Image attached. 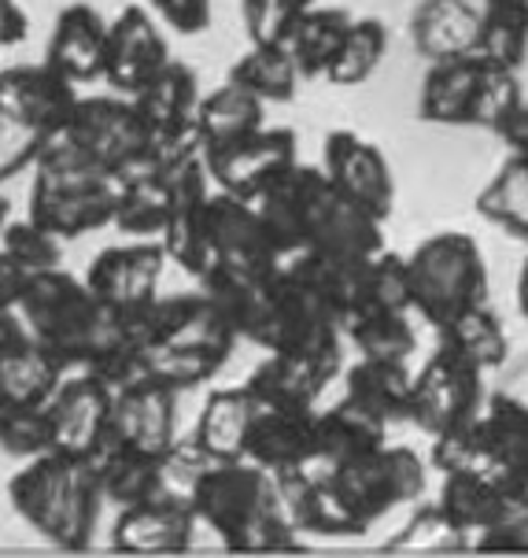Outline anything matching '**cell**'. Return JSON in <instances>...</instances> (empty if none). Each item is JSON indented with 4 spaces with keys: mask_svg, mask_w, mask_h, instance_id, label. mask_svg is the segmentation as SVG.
<instances>
[{
    "mask_svg": "<svg viewBox=\"0 0 528 558\" xmlns=\"http://www.w3.org/2000/svg\"><path fill=\"white\" fill-rule=\"evenodd\" d=\"M256 211L267 222L281 255L296 248L333 252V255H377L384 233L373 215L352 204L329 182L322 167L292 163L256 196Z\"/></svg>",
    "mask_w": 528,
    "mask_h": 558,
    "instance_id": "obj_1",
    "label": "cell"
},
{
    "mask_svg": "<svg viewBox=\"0 0 528 558\" xmlns=\"http://www.w3.org/2000/svg\"><path fill=\"white\" fill-rule=\"evenodd\" d=\"M193 514L222 541L225 551H292V525L273 474L248 459H219L193 496Z\"/></svg>",
    "mask_w": 528,
    "mask_h": 558,
    "instance_id": "obj_2",
    "label": "cell"
},
{
    "mask_svg": "<svg viewBox=\"0 0 528 558\" xmlns=\"http://www.w3.org/2000/svg\"><path fill=\"white\" fill-rule=\"evenodd\" d=\"M8 499L37 536L63 551H86L103 507L93 462L60 451L26 459V466L8 485Z\"/></svg>",
    "mask_w": 528,
    "mask_h": 558,
    "instance_id": "obj_3",
    "label": "cell"
},
{
    "mask_svg": "<svg viewBox=\"0 0 528 558\" xmlns=\"http://www.w3.org/2000/svg\"><path fill=\"white\" fill-rule=\"evenodd\" d=\"M15 315L23 318L45 352H52L67 371L93 363L103 348L122 333L115 311H108L93 296V289L74 274L49 267L26 274L23 292L15 300Z\"/></svg>",
    "mask_w": 528,
    "mask_h": 558,
    "instance_id": "obj_4",
    "label": "cell"
},
{
    "mask_svg": "<svg viewBox=\"0 0 528 558\" xmlns=\"http://www.w3.org/2000/svg\"><path fill=\"white\" fill-rule=\"evenodd\" d=\"M403 259H407L410 311H418L432 329L447 326L466 307L488 304L484 252L469 233H432Z\"/></svg>",
    "mask_w": 528,
    "mask_h": 558,
    "instance_id": "obj_5",
    "label": "cell"
},
{
    "mask_svg": "<svg viewBox=\"0 0 528 558\" xmlns=\"http://www.w3.org/2000/svg\"><path fill=\"white\" fill-rule=\"evenodd\" d=\"M315 470V466H307ZM315 474L326 477L333 499L341 504L347 514V522L355 525V533L363 536L373 522H381L389 510L414 504V499L426 496L429 488V474L426 462L418 459V451L410 448H395V444L384 440L381 448L366 451V456H355L341 462L336 470H315Z\"/></svg>",
    "mask_w": 528,
    "mask_h": 558,
    "instance_id": "obj_6",
    "label": "cell"
},
{
    "mask_svg": "<svg viewBox=\"0 0 528 558\" xmlns=\"http://www.w3.org/2000/svg\"><path fill=\"white\" fill-rule=\"evenodd\" d=\"M244 340L259 344L262 352L322 355L341 348V318L278 263L262 281L256 322Z\"/></svg>",
    "mask_w": 528,
    "mask_h": 558,
    "instance_id": "obj_7",
    "label": "cell"
},
{
    "mask_svg": "<svg viewBox=\"0 0 528 558\" xmlns=\"http://www.w3.org/2000/svg\"><path fill=\"white\" fill-rule=\"evenodd\" d=\"M52 137L111 178L145 159L156 141L148 122L140 119L137 104L126 97H78L71 119Z\"/></svg>",
    "mask_w": 528,
    "mask_h": 558,
    "instance_id": "obj_8",
    "label": "cell"
},
{
    "mask_svg": "<svg viewBox=\"0 0 528 558\" xmlns=\"http://www.w3.org/2000/svg\"><path fill=\"white\" fill-rule=\"evenodd\" d=\"M480 407H484V371H477L474 363L440 344L429 355V363L414 374L407 422L429 437H440V433H451L477 418Z\"/></svg>",
    "mask_w": 528,
    "mask_h": 558,
    "instance_id": "obj_9",
    "label": "cell"
},
{
    "mask_svg": "<svg viewBox=\"0 0 528 558\" xmlns=\"http://www.w3.org/2000/svg\"><path fill=\"white\" fill-rule=\"evenodd\" d=\"M278 263L281 252L270 238L267 222L259 219L256 204L230 193H211L204 219V270L222 267L241 274H270Z\"/></svg>",
    "mask_w": 528,
    "mask_h": 558,
    "instance_id": "obj_10",
    "label": "cell"
},
{
    "mask_svg": "<svg viewBox=\"0 0 528 558\" xmlns=\"http://www.w3.org/2000/svg\"><path fill=\"white\" fill-rule=\"evenodd\" d=\"M207 178L219 193L256 201L273 178L296 163V134L288 126H259L256 134L237 137L219 148H200Z\"/></svg>",
    "mask_w": 528,
    "mask_h": 558,
    "instance_id": "obj_11",
    "label": "cell"
},
{
    "mask_svg": "<svg viewBox=\"0 0 528 558\" xmlns=\"http://www.w3.org/2000/svg\"><path fill=\"white\" fill-rule=\"evenodd\" d=\"M177 440V392L152 377L122 385L111 392L108 433L100 448L140 451V456H163Z\"/></svg>",
    "mask_w": 528,
    "mask_h": 558,
    "instance_id": "obj_12",
    "label": "cell"
},
{
    "mask_svg": "<svg viewBox=\"0 0 528 558\" xmlns=\"http://www.w3.org/2000/svg\"><path fill=\"white\" fill-rule=\"evenodd\" d=\"M163 267H167L163 241L140 238L134 244H111V248H103L97 259L89 263L82 281H86L93 289V296L108 311L130 315V311H140L159 296Z\"/></svg>",
    "mask_w": 528,
    "mask_h": 558,
    "instance_id": "obj_13",
    "label": "cell"
},
{
    "mask_svg": "<svg viewBox=\"0 0 528 558\" xmlns=\"http://www.w3.org/2000/svg\"><path fill=\"white\" fill-rule=\"evenodd\" d=\"M163 178H167V193H171V207H167V226H163L167 259L196 278L204 270V219H207V201H211V178H207L200 148L174 159Z\"/></svg>",
    "mask_w": 528,
    "mask_h": 558,
    "instance_id": "obj_14",
    "label": "cell"
},
{
    "mask_svg": "<svg viewBox=\"0 0 528 558\" xmlns=\"http://www.w3.org/2000/svg\"><path fill=\"white\" fill-rule=\"evenodd\" d=\"M322 170L352 204L373 215L377 222H389L395 207V182L392 167L373 141L352 134V130H333L322 145Z\"/></svg>",
    "mask_w": 528,
    "mask_h": 558,
    "instance_id": "obj_15",
    "label": "cell"
},
{
    "mask_svg": "<svg viewBox=\"0 0 528 558\" xmlns=\"http://www.w3.org/2000/svg\"><path fill=\"white\" fill-rule=\"evenodd\" d=\"M480 477L506 492H528V403L511 392L488 396L474 418Z\"/></svg>",
    "mask_w": 528,
    "mask_h": 558,
    "instance_id": "obj_16",
    "label": "cell"
},
{
    "mask_svg": "<svg viewBox=\"0 0 528 558\" xmlns=\"http://www.w3.org/2000/svg\"><path fill=\"white\" fill-rule=\"evenodd\" d=\"M45 411H49V451L93 459L103 444V433H108L111 389L82 371L74 377H63L52 400L45 403Z\"/></svg>",
    "mask_w": 528,
    "mask_h": 558,
    "instance_id": "obj_17",
    "label": "cell"
},
{
    "mask_svg": "<svg viewBox=\"0 0 528 558\" xmlns=\"http://www.w3.org/2000/svg\"><path fill=\"white\" fill-rule=\"evenodd\" d=\"M336 374H341V348L322 355L267 352V359L248 374L244 389L251 392V400L259 407H296V411H310Z\"/></svg>",
    "mask_w": 528,
    "mask_h": 558,
    "instance_id": "obj_18",
    "label": "cell"
},
{
    "mask_svg": "<svg viewBox=\"0 0 528 558\" xmlns=\"http://www.w3.org/2000/svg\"><path fill=\"white\" fill-rule=\"evenodd\" d=\"M171 60L167 41L145 8L130 4L108 23V56H103V82L119 97H134L152 74Z\"/></svg>",
    "mask_w": 528,
    "mask_h": 558,
    "instance_id": "obj_19",
    "label": "cell"
},
{
    "mask_svg": "<svg viewBox=\"0 0 528 558\" xmlns=\"http://www.w3.org/2000/svg\"><path fill=\"white\" fill-rule=\"evenodd\" d=\"M78 93L67 74H60L49 60L45 63H19L0 71V108L26 119L45 134H60L71 119Z\"/></svg>",
    "mask_w": 528,
    "mask_h": 558,
    "instance_id": "obj_20",
    "label": "cell"
},
{
    "mask_svg": "<svg viewBox=\"0 0 528 558\" xmlns=\"http://www.w3.org/2000/svg\"><path fill=\"white\" fill-rule=\"evenodd\" d=\"M244 459L262 466L267 474L299 470L315 459V407H256Z\"/></svg>",
    "mask_w": 528,
    "mask_h": 558,
    "instance_id": "obj_21",
    "label": "cell"
},
{
    "mask_svg": "<svg viewBox=\"0 0 528 558\" xmlns=\"http://www.w3.org/2000/svg\"><path fill=\"white\" fill-rule=\"evenodd\" d=\"M193 507L167 504V499H145V504L134 507H119L111 544L126 555H174L193 544Z\"/></svg>",
    "mask_w": 528,
    "mask_h": 558,
    "instance_id": "obj_22",
    "label": "cell"
},
{
    "mask_svg": "<svg viewBox=\"0 0 528 558\" xmlns=\"http://www.w3.org/2000/svg\"><path fill=\"white\" fill-rule=\"evenodd\" d=\"M484 8L480 0H421L410 12V45L421 60H455L474 56Z\"/></svg>",
    "mask_w": 528,
    "mask_h": 558,
    "instance_id": "obj_23",
    "label": "cell"
},
{
    "mask_svg": "<svg viewBox=\"0 0 528 558\" xmlns=\"http://www.w3.org/2000/svg\"><path fill=\"white\" fill-rule=\"evenodd\" d=\"M130 100L137 104L140 119L148 122L156 141L196 134L193 119H196V104H200V82H196V71L188 63L167 60Z\"/></svg>",
    "mask_w": 528,
    "mask_h": 558,
    "instance_id": "obj_24",
    "label": "cell"
},
{
    "mask_svg": "<svg viewBox=\"0 0 528 558\" xmlns=\"http://www.w3.org/2000/svg\"><path fill=\"white\" fill-rule=\"evenodd\" d=\"M103 56H108V19L93 4L63 8L56 15L45 60L78 85V82L103 78Z\"/></svg>",
    "mask_w": 528,
    "mask_h": 558,
    "instance_id": "obj_25",
    "label": "cell"
},
{
    "mask_svg": "<svg viewBox=\"0 0 528 558\" xmlns=\"http://www.w3.org/2000/svg\"><path fill=\"white\" fill-rule=\"evenodd\" d=\"M384 437H389V425L344 396L329 411H315V459L307 466L329 474L341 462L381 448Z\"/></svg>",
    "mask_w": 528,
    "mask_h": 558,
    "instance_id": "obj_26",
    "label": "cell"
},
{
    "mask_svg": "<svg viewBox=\"0 0 528 558\" xmlns=\"http://www.w3.org/2000/svg\"><path fill=\"white\" fill-rule=\"evenodd\" d=\"M525 499H528V492H506L477 474H443L437 507L462 533V541H474L477 533L503 522V518L521 507Z\"/></svg>",
    "mask_w": 528,
    "mask_h": 558,
    "instance_id": "obj_27",
    "label": "cell"
},
{
    "mask_svg": "<svg viewBox=\"0 0 528 558\" xmlns=\"http://www.w3.org/2000/svg\"><path fill=\"white\" fill-rule=\"evenodd\" d=\"M344 396L377 414L384 425L407 422L410 414V392H414V374L407 359H373L358 355V363L344 374Z\"/></svg>",
    "mask_w": 528,
    "mask_h": 558,
    "instance_id": "obj_28",
    "label": "cell"
},
{
    "mask_svg": "<svg viewBox=\"0 0 528 558\" xmlns=\"http://www.w3.org/2000/svg\"><path fill=\"white\" fill-rule=\"evenodd\" d=\"M63 377H67V366L52 352H45L34 337H23L0 352V403L45 407Z\"/></svg>",
    "mask_w": 528,
    "mask_h": 558,
    "instance_id": "obj_29",
    "label": "cell"
},
{
    "mask_svg": "<svg viewBox=\"0 0 528 558\" xmlns=\"http://www.w3.org/2000/svg\"><path fill=\"white\" fill-rule=\"evenodd\" d=\"M480 71H484V63L477 56L429 63L418 97V116L426 122H437V126H469V108H474Z\"/></svg>",
    "mask_w": 528,
    "mask_h": 558,
    "instance_id": "obj_30",
    "label": "cell"
},
{
    "mask_svg": "<svg viewBox=\"0 0 528 558\" xmlns=\"http://www.w3.org/2000/svg\"><path fill=\"white\" fill-rule=\"evenodd\" d=\"M256 400L244 389H214L207 396L200 422H196L193 440L200 444L211 459H244L251 418H256Z\"/></svg>",
    "mask_w": 528,
    "mask_h": 558,
    "instance_id": "obj_31",
    "label": "cell"
},
{
    "mask_svg": "<svg viewBox=\"0 0 528 558\" xmlns=\"http://www.w3.org/2000/svg\"><path fill=\"white\" fill-rule=\"evenodd\" d=\"M262 111H267V104L256 93L225 82L222 89H214L211 97H200V104H196V141H200V148H219L237 137L256 134L262 126Z\"/></svg>",
    "mask_w": 528,
    "mask_h": 558,
    "instance_id": "obj_32",
    "label": "cell"
},
{
    "mask_svg": "<svg viewBox=\"0 0 528 558\" xmlns=\"http://www.w3.org/2000/svg\"><path fill=\"white\" fill-rule=\"evenodd\" d=\"M352 23V15L341 12V8H304L296 15L288 31L285 49L296 63L299 78H326L329 63H333L336 49H341V37Z\"/></svg>",
    "mask_w": 528,
    "mask_h": 558,
    "instance_id": "obj_33",
    "label": "cell"
},
{
    "mask_svg": "<svg viewBox=\"0 0 528 558\" xmlns=\"http://www.w3.org/2000/svg\"><path fill=\"white\" fill-rule=\"evenodd\" d=\"M440 344L451 348L455 355H462L466 363H474L477 371H499L511 355V337H506L503 322L488 304L466 307L462 315H455L447 326L437 329Z\"/></svg>",
    "mask_w": 528,
    "mask_h": 558,
    "instance_id": "obj_34",
    "label": "cell"
},
{
    "mask_svg": "<svg viewBox=\"0 0 528 558\" xmlns=\"http://www.w3.org/2000/svg\"><path fill=\"white\" fill-rule=\"evenodd\" d=\"M230 82L256 93L262 104H288L299 93V71L285 45H251L230 68Z\"/></svg>",
    "mask_w": 528,
    "mask_h": 558,
    "instance_id": "obj_35",
    "label": "cell"
},
{
    "mask_svg": "<svg viewBox=\"0 0 528 558\" xmlns=\"http://www.w3.org/2000/svg\"><path fill=\"white\" fill-rule=\"evenodd\" d=\"M477 215L528 244V159L511 156L499 167V174L480 189Z\"/></svg>",
    "mask_w": 528,
    "mask_h": 558,
    "instance_id": "obj_36",
    "label": "cell"
},
{
    "mask_svg": "<svg viewBox=\"0 0 528 558\" xmlns=\"http://www.w3.org/2000/svg\"><path fill=\"white\" fill-rule=\"evenodd\" d=\"M156 459L159 456H140V451H122V448H97L93 456V470H97L103 504L134 507L156 496Z\"/></svg>",
    "mask_w": 528,
    "mask_h": 558,
    "instance_id": "obj_37",
    "label": "cell"
},
{
    "mask_svg": "<svg viewBox=\"0 0 528 558\" xmlns=\"http://www.w3.org/2000/svg\"><path fill=\"white\" fill-rule=\"evenodd\" d=\"M230 352L200 344H177V348H145V377L167 385L174 392H188L196 385L211 381L225 366Z\"/></svg>",
    "mask_w": 528,
    "mask_h": 558,
    "instance_id": "obj_38",
    "label": "cell"
},
{
    "mask_svg": "<svg viewBox=\"0 0 528 558\" xmlns=\"http://www.w3.org/2000/svg\"><path fill=\"white\" fill-rule=\"evenodd\" d=\"M384 52H389V26L381 19H352L341 37L333 63H329L326 78L333 85H358L381 68Z\"/></svg>",
    "mask_w": 528,
    "mask_h": 558,
    "instance_id": "obj_39",
    "label": "cell"
},
{
    "mask_svg": "<svg viewBox=\"0 0 528 558\" xmlns=\"http://www.w3.org/2000/svg\"><path fill=\"white\" fill-rule=\"evenodd\" d=\"M341 329L358 348V355L373 359H410L414 344H418L410 311H358Z\"/></svg>",
    "mask_w": 528,
    "mask_h": 558,
    "instance_id": "obj_40",
    "label": "cell"
},
{
    "mask_svg": "<svg viewBox=\"0 0 528 558\" xmlns=\"http://www.w3.org/2000/svg\"><path fill=\"white\" fill-rule=\"evenodd\" d=\"M219 459H211L196 440H174L163 456L156 459V496L167 504H182L193 507V496L200 488V481L207 470Z\"/></svg>",
    "mask_w": 528,
    "mask_h": 558,
    "instance_id": "obj_41",
    "label": "cell"
},
{
    "mask_svg": "<svg viewBox=\"0 0 528 558\" xmlns=\"http://www.w3.org/2000/svg\"><path fill=\"white\" fill-rule=\"evenodd\" d=\"M525 52H528V23H521L511 12H499V8H484V23H480V37L474 49L477 60L484 68L517 71L525 63Z\"/></svg>",
    "mask_w": 528,
    "mask_h": 558,
    "instance_id": "obj_42",
    "label": "cell"
},
{
    "mask_svg": "<svg viewBox=\"0 0 528 558\" xmlns=\"http://www.w3.org/2000/svg\"><path fill=\"white\" fill-rule=\"evenodd\" d=\"M0 248L12 255L26 274L60 267V255H63L60 238L45 230V226H37L30 215L19 222H4V230H0Z\"/></svg>",
    "mask_w": 528,
    "mask_h": 558,
    "instance_id": "obj_43",
    "label": "cell"
},
{
    "mask_svg": "<svg viewBox=\"0 0 528 558\" xmlns=\"http://www.w3.org/2000/svg\"><path fill=\"white\" fill-rule=\"evenodd\" d=\"M0 448L15 459L45 456L49 451V411L0 403Z\"/></svg>",
    "mask_w": 528,
    "mask_h": 558,
    "instance_id": "obj_44",
    "label": "cell"
},
{
    "mask_svg": "<svg viewBox=\"0 0 528 558\" xmlns=\"http://www.w3.org/2000/svg\"><path fill=\"white\" fill-rule=\"evenodd\" d=\"M49 141L52 134H45V130L30 126L26 119L0 108V182L23 174L26 167H34Z\"/></svg>",
    "mask_w": 528,
    "mask_h": 558,
    "instance_id": "obj_45",
    "label": "cell"
},
{
    "mask_svg": "<svg viewBox=\"0 0 528 558\" xmlns=\"http://www.w3.org/2000/svg\"><path fill=\"white\" fill-rule=\"evenodd\" d=\"M517 100H525L521 85H517V71L484 68L480 71L477 93H474V108H469V126L495 130V122L503 119Z\"/></svg>",
    "mask_w": 528,
    "mask_h": 558,
    "instance_id": "obj_46",
    "label": "cell"
},
{
    "mask_svg": "<svg viewBox=\"0 0 528 558\" xmlns=\"http://www.w3.org/2000/svg\"><path fill=\"white\" fill-rule=\"evenodd\" d=\"M299 12L304 8L296 0H241V15L251 45H285Z\"/></svg>",
    "mask_w": 528,
    "mask_h": 558,
    "instance_id": "obj_47",
    "label": "cell"
},
{
    "mask_svg": "<svg viewBox=\"0 0 528 558\" xmlns=\"http://www.w3.org/2000/svg\"><path fill=\"white\" fill-rule=\"evenodd\" d=\"M462 544H466L462 533L440 514L437 504L421 507L407 522V529L395 541H389V547H418V551H447V547H462Z\"/></svg>",
    "mask_w": 528,
    "mask_h": 558,
    "instance_id": "obj_48",
    "label": "cell"
},
{
    "mask_svg": "<svg viewBox=\"0 0 528 558\" xmlns=\"http://www.w3.org/2000/svg\"><path fill=\"white\" fill-rule=\"evenodd\" d=\"M148 4L177 34H200L211 23V0H148Z\"/></svg>",
    "mask_w": 528,
    "mask_h": 558,
    "instance_id": "obj_49",
    "label": "cell"
},
{
    "mask_svg": "<svg viewBox=\"0 0 528 558\" xmlns=\"http://www.w3.org/2000/svg\"><path fill=\"white\" fill-rule=\"evenodd\" d=\"M492 134L511 148V156L528 159V100H517L514 108L495 122Z\"/></svg>",
    "mask_w": 528,
    "mask_h": 558,
    "instance_id": "obj_50",
    "label": "cell"
},
{
    "mask_svg": "<svg viewBox=\"0 0 528 558\" xmlns=\"http://www.w3.org/2000/svg\"><path fill=\"white\" fill-rule=\"evenodd\" d=\"M30 34V23H26V12L15 4V0H0V49H12V45L26 41Z\"/></svg>",
    "mask_w": 528,
    "mask_h": 558,
    "instance_id": "obj_51",
    "label": "cell"
},
{
    "mask_svg": "<svg viewBox=\"0 0 528 558\" xmlns=\"http://www.w3.org/2000/svg\"><path fill=\"white\" fill-rule=\"evenodd\" d=\"M23 281H26V270L0 248V307H15L19 292H23Z\"/></svg>",
    "mask_w": 528,
    "mask_h": 558,
    "instance_id": "obj_52",
    "label": "cell"
},
{
    "mask_svg": "<svg viewBox=\"0 0 528 558\" xmlns=\"http://www.w3.org/2000/svg\"><path fill=\"white\" fill-rule=\"evenodd\" d=\"M30 337L23 326V318L15 315V307H0V352H4L8 344H15V340Z\"/></svg>",
    "mask_w": 528,
    "mask_h": 558,
    "instance_id": "obj_53",
    "label": "cell"
},
{
    "mask_svg": "<svg viewBox=\"0 0 528 558\" xmlns=\"http://www.w3.org/2000/svg\"><path fill=\"white\" fill-rule=\"evenodd\" d=\"M484 8H499V12H511L521 23H528V0H480Z\"/></svg>",
    "mask_w": 528,
    "mask_h": 558,
    "instance_id": "obj_54",
    "label": "cell"
},
{
    "mask_svg": "<svg viewBox=\"0 0 528 558\" xmlns=\"http://www.w3.org/2000/svg\"><path fill=\"white\" fill-rule=\"evenodd\" d=\"M517 311H521V318H528V259L521 263V274H517Z\"/></svg>",
    "mask_w": 528,
    "mask_h": 558,
    "instance_id": "obj_55",
    "label": "cell"
},
{
    "mask_svg": "<svg viewBox=\"0 0 528 558\" xmlns=\"http://www.w3.org/2000/svg\"><path fill=\"white\" fill-rule=\"evenodd\" d=\"M4 222H8V201L0 196V230H4Z\"/></svg>",
    "mask_w": 528,
    "mask_h": 558,
    "instance_id": "obj_56",
    "label": "cell"
},
{
    "mask_svg": "<svg viewBox=\"0 0 528 558\" xmlns=\"http://www.w3.org/2000/svg\"><path fill=\"white\" fill-rule=\"evenodd\" d=\"M296 4H299V8H310V4H315V0H296Z\"/></svg>",
    "mask_w": 528,
    "mask_h": 558,
    "instance_id": "obj_57",
    "label": "cell"
}]
</instances>
